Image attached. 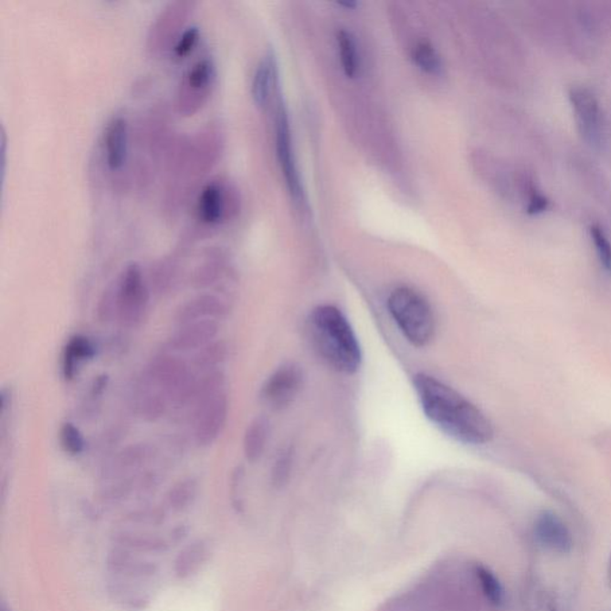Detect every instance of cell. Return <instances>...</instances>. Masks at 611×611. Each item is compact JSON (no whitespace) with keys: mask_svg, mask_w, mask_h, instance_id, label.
Instances as JSON below:
<instances>
[{"mask_svg":"<svg viewBox=\"0 0 611 611\" xmlns=\"http://www.w3.org/2000/svg\"><path fill=\"white\" fill-rule=\"evenodd\" d=\"M414 384L424 415L443 433L466 445L491 441L492 424L460 393L427 374H417Z\"/></svg>","mask_w":611,"mask_h":611,"instance_id":"1","label":"cell"},{"mask_svg":"<svg viewBox=\"0 0 611 611\" xmlns=\"http://www.w3.org/2000/svg\"><path fill=\"white\" fill-rule=\"evenodd\" d=\"M309 332L315 352L334 371L353 374L361 367L362 352L355 331L337 307L322 305L311 313Z\"/></svg>","mask_w":611,"mask_h":611,"instance_id":"2","label":"cell"},{"mask_svg":"<svg viewBox=\"0 0 611 611\" xmlns=\"http://www.w3.org/2000/svg\"><path fill=\"white\" fill-rule=\"evenodd\" d=\"M388 310L404 337L412 345L423 348L434 340L436 321L430 303L408 287H400L388 298Z\"/></svg>","mask_w":611,"mask_h":611,"instance_id":"3","label":"cell"},{"mask_svg":"<svg viewBox=\"0 0 611 611\" xmlns=\"http://www.w3.org/2000/svg\"><path fill=\"white\" fill-rule=\"evenodd\" d=\"M150 379L164 393L174 406L192 404L196 379L182 358L173 355L154 357L150 365Z\"/></svg>","mask_w":611,"mask_h":611,"instance_id":"4","label":"cell"},{"mask_svg":"<svg viewBox=\"0 0 611 611\" xmlns=\"http://www.w3.org/2000/svg\"><path fill=\"white\" fill-rule=\"evenodd\" d=\"M150 303V288L143 279L142 268L132 263L124 269L118 281V314L124 328H135L142 321Z\"/></svg>","mask_w":611,"mask_h":611,"instance_id":"5","label":"cell"},{"mask_svg":"<svg viewBox=\"0 0 611 611\" xmlns=\"http://www.w3.org/2000/svg\"><path fill=\"white\" fill-rule=\"evenodd\" d=\"M303 385V372L300 365H279L260 388L259 396L272 411H281L293 404Z\"/></svg>","mask_w":611,"mask_h":611,"instance_id":"6","label":"cell"},{"mask_svg":"<svg viewBox=\"0 0 611 611\" xmlns=\"http://www.w3.org/2000/svg\"><path fill=\"white\" fill-rule=\"evenodd\" d=\"M216 66L209 58L195 62L183 78L179 91V109L186 115L194 114L208 99L216 80Z\"/></svg>","mask_w":611,"mask_h":611,"instance_id":"7","label":"cell"},{"mask_svg":"<svg viewBox=\"0 0 611 611\" xmlns=\"http://www.w3.org/2000/svg\"><path fill=\"white\" fill-rule=\"evenodd\" d=\"M275 133L276 154H278L279 166H281L291 197L298 202L302 198V186L294 157L290 120H288L287 111L282 102L279 103L278 111H276Z\"/></svg>","mask_w":611,"mask_h":611,"instance_id":"8","label":"cell"},{"mask_svg":"<svg viewBox=\"0 0 611 611\" xmlns=\"http://www.w3.org/2000/svg\"><path fill=\"white\" fill-rule=\"evenodd\" d=\"M228 417V399L225 393L195 408V439L200 447L212 446L223 433Z\"/></svg>","mask_w":611,"mask_h":611,"instance_id":"9","label":"cell"},{"mask_svg":"<svg viewBox=\"0 0 611 611\" xmlns=\"http://www.w3.org/2000/svg\"><path fill=\"white\" fill-rule=\"evenodd\" d=\"M105 566L112 577L133 582L149 581L159 574V565L153 560L116 546L108 552Z\"/></svg>","mask_w":611,"mask_h":611,"instance_id":"10","label":"cell"},{"mask_svg":"<svg viewBox=\"0 0 611 611\" xmlns=\"http://www.w3.org/2000/svg\"><path fill=\"white\" fill-rule=\"evenodd\" d=\"M579 132L586 142L598 143L601 138L602 114L596 96L584 87H574L568 93Z\"/></svg>","mask_w":611,"mask_h":611,"instance_id":"11","label":"cell"},{"mask_svg":"<svg viewBox=\"0 0 611 611\" xmlns=\"http://www.w3.org/2000/svg\"><path fill=\"white\" fill-rule=\"evenodd\" d=\"M536 543L544 550L558 554H568L574 548L570 529L554 512L544 511L537 516L534 523Z\"/></svg>","mask_w":611,"mask_h":611,"instance_id":"12","label":"cell"},{"mask_svg":"<svg viewBox=\"0 0 611 611\" xmlns=\"http://www.w3.org/2000/svg\"><path fill=\"white\" fill-rule=\"evenodd\" d=\"M116 547L124 548L140 554H164L173 546L170 536L146 531L122 529L111 536Z\"/></svg>","mask_w":611,"mask_h":611,"instance_id":"13","label":"cell"},{"mask_svg":"<svg viewBox=\"0 0 611 611\" xmlns=\"http://www.w3.org/2000/svg\"><path fill=\"white\" fill-rule=\"evenodd\" d=\"M228 314L227 303L213 294H201L179 307L176 321L179 325L200 321H217Z\"/></svg>","mask_w":611,"mask_h":611,"instance_id":"14","label":"cell"},{"mask_svg":"<svg viewBox=\"0 0 611 611\" xmlns=\"http://www.w3.org/2000/svg\"><path fill=\"white\" fill-rule=\"evenodd\" d=\"M220 325L216 321H200L182 325L171 337L169 345L176 352H190L202 349L216 341Z\"/></svg>","mask_w":611,"mask_h":611,"instance_id":"15","label":"cell"},{"mask_svg":"<svg viewBox=\"0 0 611 611\" xmlns=\"http://www.w3.org/2000/svg\"><path fill=\"white\" fill-rule=\"evenodd\" d=\"M138 583L112 577L105 585V590L111 601L121 609L143 611L149 608L152 597L149 591Z\"/></svg>","mask_w":611,"mask_h":611,"instance_id":"16","label":"cell"},{"mask_svg":"<svg viewBox=\"0 0 611 611\" xmlns=\"http://www.w3.org/2000/svg\"><path fill=\"white\" fill-rule=\"evenodd\" d=\"M220 183L212 182L202 189L197 201L198 217L204 224L216 225L228 216L229 197Z\"/></svg>","mask_w":611,"mask_h":611,"instance_id":"17","label":"cell"},{"mask_svg":"<svg viewBox=\"0 0 611 611\" xmlns=\"http://www.w3.org/2000/svg\"><path fill=\"white\" fill-rule=\"evenodd\" d=\"M212 553V544L205 539H197L186 544L174 560V575L182 581L193 577L208 563Z\"/></svg>","mask_w":611,"mask_h":611,"instance_id":"18","label":"cell"},{"mask_svg":"<svg viewBox=\"0 0 611 611\" xmlns=\"http://www.w3.org/2000/svg\"><path fill=\"white\" fill-rule=\"evenodd\" d=\"M105 154L108 166L112 171L120 170L124 165L128 153V127L126 119L115 116L108 123L105 131Z\"/></svg>","mask_w":611,"mask_h":611,"instance_id":"19","label":"cell"},{"mask_svg":"<svg viewBox=\"0 0 611 611\" xmlns=\"http://www.w3.org/2000/svg\"><path fill=\"white\" fill-rule=\"evenodd\" d=\"M190 5L192 4L189 2L171 3L164 13L162 11L161 17L152 28L150 40L153 46L162 47L169 44L171 38L176 35L179 26H183V19L188 15Z\"/></svg>","mask_w":611,"mask_h":611,"instance_id":"20","label":"cell"},{"mask_svg":"<svg viewBox=\"0 0 611 611\" xmlns=\"http://www.w3.org/2000/svg\"><path fill=\"white\" fill-rule=\"evenodd\" d=\"M96 355V348L88 337L73 336L66 344L62 353V375L65 380L75 379L78 369L84 361L91 360Z\"/></svg>","mask_w":611,"mask_h":611,"instance_id":"21","label":"cell"},{"mask_svg":"<svg viewBox=\"0 0 611 611\" xmlns=\"http://www.w3.org/2000/svg\"><path fill=\"white\" fill-rule=\"evenodd\" d=\"M269 435H270V422L264 416H258L248 424L243 442L245 458L248 462L254 463L262 458Z\"/></svg>","mask_w":611,"mask_h":611,"instance_id":"22","label":"cell"},{"mask_svg":"<svg viewBox=\"0 0 611 611\" xmlns=\"http://www.w3.org/2000/svg\"><path fill=\"white\" fill-rule=\"evenodd\" d=\"M275 79V60L271 53L260 60L252 80V97L258 107H264L270 97Z\"/></svg>","mask_w":611,"mask_h":611,"instance_id":"23","label":"cell"},{"mask_svg":"<svg viewBox=\"0 0 611 611\" xmlns=\"http://www.w3.org/2000/svg\"><path fill=\"white\" fill-rule=\"evenodd\" d=\"M198 482L196 479L185 478L176 482L169 490L166 496V504L174 512H184L196 500Z\"/></svg>","mask_w":611,"mask_h":611,"instance_id":"24","label":"cell"},{"mask_svg":"<svg viewBox=\"0 0 611 611\" xmlns=\"http://www.w3.org/2000/svg\"><path fill=\"white\" fill-rule=\"evenodd\" d=\"M225 383L226 376L223 372L216 369V371L205 373V375L200 380H196V386H195L192 400L195 408L207 403L210 399L216 398L221 393H225Z\"/></svg>","mask_w":611,"mask_h":611,"instance_id":"25","label":"cell"},{"mask_svg":"<svg viewBox=\"0 0 611 611\" xmlns=\"http://www.w3.org/2000/svg\"><path fill=\"white\" fill-rule=\"evenodd\" d=\"M150 457V448L146 445H135L126 448L116 455L114 461L109 466V473L112 477L138 469Z\"/></svg>","mask_w":611,"mask_h":611,"instance_id":"26","label":"cell"},{"mask_svg":"<svg viewBox=\"0 0 611 611\" xmlns=\"http://www.w3.org/2000/svg\"><path fill=\"white\" fill-rule=\"evenodd\" d=\"M227 355L228 346L225 341H213L198 350L194 357V367L205 373L216 371L227 360Z\"/></svg>","mask_w":611,"mask_h":611,"instance_id":"27","label":"cell"},{"mask_svg":"<svg viewBox=\"0 0 611 611\" xmlns=\"http://www.w3.org/2000/svg\"><path fill=\"white\" fill-rule=\"evenodd\" d=\"M524 611H559L553 595L539 583H531L524 593Z\"/></svg>","mask_w":611,"mask_h":611,"instance_id":"28","label":"cell"},{"mask_svg":"<svg viewBox=\"0 0 611 611\" xmlns=\"http://www.w3.org/2000/svg\"><path fill=\"white\" fill-rule=\"evenodd\" d=\"M338 48H340L342 66L345 75L355 78L360 68V59L356 49L355 41L348 31L341 30L337 34Z\"/></svg>","mask_w":611,"mask_h":611,"instance_id":"29","label":"cell"},{"mask_svg":"<svg viewBox=\"0 0 611 611\" xmlns=\"http://www.w3.org/2000/svg\"><path fill=\"white\" fill-rule=\"evenodd\" d=\"M167 398L163 392H147L142 396L138 404V412L146 422H155L164 416L167 407Z\"/></svg>","mask_w":611,"mask_h":611,"instance_id":"30","label":"cell"},{"mask_svg":"<svg viewBox=\"0 0 611 611\" xmlns=\"http://www.w3.org/2000/svg\"><path fill=\"white\" fill-rule=\"evenodd\" d=\"M176 281V269L170 262H163L152 271L151 290L158 297H164V295L171 293Z\"/></svg>","mask_w":611,"mask_h":611,"instance_id":"31","label":"cell"},{"mask_svg":"<svg viewBox=\"0 0 611 611\" xmlns=\"http://www.w3.org/2000/svg\"><path fill=\"white\" fill-rule=\"evenodd\" d=\"M224 271V260L214 256L204 266L197 269L193 276V284L196 290H205L221 278Z\"/></svg>","mask_w":611,"mask_h":611,"instance_id":"32","label":"cell"},{"mask_svg":"<svg viewBox=\"0 0 611 611\" xmlns=\"http://www.w3.org/2000/svg\"><path fill=\"white\" fill-rule=\"evenodd\" d=\"M412 59L422 71L430 75H438L442 71L441 59L433 46L427 42H420L412 50Z\"/></svg>","mask_w":611,"mask_h":611,"instance_id":"33","label":"cell"},{"mask_svg":"<svg viewBox=\"0 0 611 611\" xmlns=\"http://www.w3.org/2000/svg\"><path fill=\"white\" fill-rule=\"evenodd\" d=\"M477 577L486 599L493 606H500L503 603L504 593L498 579L494 577L491 572L482 567L478 568Z\"/></svg>","mask_w":611,"mask_h":611,"instance_id":"34","label":"cell"},{"mask_svg":"<svg viewBox=\"0 0 611 611\" xmlns=\"http://www.w3.org/2000/svg\"><path fill=\"white\" fill-rule=\"evenodd\" d=\"M60 443L66 453L77 457L85 449V439L80 430L71 422L62 424L60 427Z\"/></svg>","mask_w":611,"mask_h":611,"instance_id":"35","label":"cell"},{"mask_svg":"<svg viewBox=\"0 0 611 611\" xmlns=\"http://www.w3.org/2000/svg\"><path fill=\"white\" fill-rule=\"evenodd\" d=\"M118 314V282L104 290L97 306V315L100 321H109Z\"/></svg>","mask_w":611,"mask_h":611,"instance_id":"36","label":"cell"},{"mask_svg":"<svg viewBox=\"0 0 611 611\" xmlns=\"http://www.w3.org/2000/svg\"><path fill=\"white\" fill-rule=\"evenodd\" d=\"M166 521V512L164 509L152 508L136 510L126 516V522L140 525H151V527H159L164 524Z\"/></svg>","mask_w":611,"mask_h":611,"instance_id":"37","label":"cell"},{"mask_svg":"<svg viewBox=\"0 0 611 611\" xmlns=\"http://www.w3.org/2000/svg\"><path fill=\"white\" fill-rule=\"evenodd\" d=\"M590 233L595 248H596L599 262H601L603 268H605L606 271L611 272V244L608 237H606V232L596 225L591 226Z\"/></svg>","mask_w":611,"mask_h":611,"instance_id":"38","label":"cell"},{"mask_svg":"<svg viewBox=\"0 0 611 611\" xmlns=\"http://www.w3.org/2000/svg\"><path fill=\"white\" fill-rule=\"evenodd\" d=\"M291 462H293V453H291L290 448H284L279 457L276 458L271 470V481L276 488L286 484L288 477H290Z\"/></svg>","mask_w":611,"mask_h":611,"instance_id":"39","label":"cell"},{"mask_svg":"<svg viewBox=\"0 0 611 611\" xmlns=\"http://www.w3.org/2000/svg\"><path fill=\"white\" fill-rule=\"evenodd\" d=\"M198 37H200V29L197 26H190V28L183 31L174 47V57L181 59V58L188 56L194 47L196 46Z\"/></svg>","mask_w":611,"mask_h":611,"instance_id":"40","label":"cell"},{"mask_svg":"<svg viewBox=\"0 0 611 611\" xmlns=\"http://www.w3.org/2000/svg\"><path fill=\"white\" fill-rule=\"evenodd\" d=\"M245 470L238 466L233 470L231 478V496L233 508L241 512L244 510L243 497H241V486H243Z\"/></svg>","mask_w":611,"mask_h":611,"instance_id":"41","label":"cell"},{"mask_svg":"<svg viewBox=\"0 0 611 611\" xmlns=\"http://www.w3.org/2000/svg\"><path fill=\"white\" fill-rule=\"evenodd\" d=\"M108 384L109 376L107 374H102V375L97 376L96 379L93 380L90 395H91L93 398H100V396L103 395L105 389H107Z\"/></svg>","mask_w":611,"mask_h":611,"instance_id":"42","label":"cell"},{"mask_svg":"<svg viewBox=\"0 0 611 611\" xmlns=\"http://www.w3.org/2000/svg\"><path fill=\"white\" fill-rule=\"evenodd\" d=\"M338 5L344 6V7H346V9H353V7L357 6V3L342 2V3H338Z\"/></svg>","mask_w":611,"mask_h":611,"instance_id":"43","label":"cell"},{"mask_svg":"<svg viewBox=\"0 0 611 611\" xmlns=\"http://www.w3.org/2000/svg\"><path fill=\"white\" fill-rule=\"evenodd\" d=\"M608 582H609V586H610V589H611V555H610L609 567H608Z\"/></svg>","mask_w":611,"mask_h":611,"instance_id":"44","label":"cell"}]
</instances>
